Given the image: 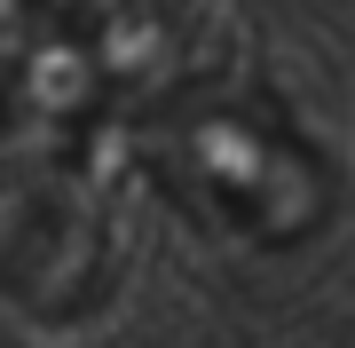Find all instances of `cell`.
I'll return each mask as SVG.
<instances>
[{
    "label": "cell",
    "instance_id": "cell-1",
    "mask_svg": "<svg viewBox=\"0 0 355 348\" xmlns=\"http://www.w3.org/2000/svg\"><path fill=\"white\" fill-rule=\"evenodd\" d=\"M142 158L174 206L245 245H300L331 222V167L261 88L182 79L142 119Z\"/></svg>",
    "mask_w": 355,
    "mask_h": 348
},
{
    "label": "cell",
    "instance_id": "cell-2",
    "mask_svg": "<svg viewBox=\"0 0 355 348\" xmlns=\"http://www.w3.org/2000/svg\"><path fill=\"white\" fill-rule=\"evenodd\" d=\"M111 293V222L71 167L0 182V301L32 324H79Z\"/></svg>",
    "mask_w": 355,
    "mask_h": 348
}]
</instances>
